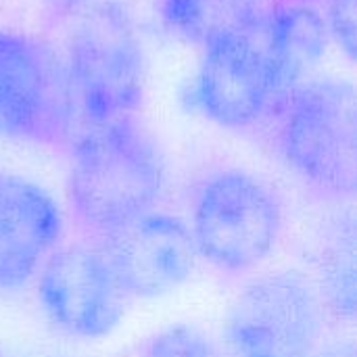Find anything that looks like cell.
I'll return each instance as SVG.
<instances>
[{
	"mask_svg": "<svg viewBox=\"0 0 357 357\" xmlns=\"http://www.w3.org/2000/svg\"><path fill=\"white\" fill-rule=\"evenodd\" d=\"M326 21L307 4L264 6L203 44L192 86L199 111L213 123L243 130L276 117L310 79L328 44Z\"/></svg>",
	"mask_w": 357,
	"mask_h": 357,
	"instance_id": "cell-1",
	"label": "cell"
},
{
	"mask_svg": "<svg viewBox=\"0 0 357 357\" xmlns=\"http://www.w3.org/2000/svg\"><path fill=\"white\" fill-rule=\"evenodd\" d=\"M163 184L161 149L136 117L73 134L67 201L86 238H109L151 213Z\"/></svg>",
	"mask_w": 357,
	"mask_h": 357,
	"instance_id": "cell-2",
	"label": "cell"
},
{
	"mask_svg": "<svg viewBox=\"0 0 357 357\" xmlns=\"http://www.w3.org/2000/svg\"><path fill=\"white\" fill-rule=\"evenodd\" d=\"M84 126L134 117L146 88V56L132 17L115 2L79 10L63 59Z\"/></svg>",
	"mask_w": 357,
	"mask_h": 357,
	"instance_id": "cell-3",
	"label": "cell"
},
{
	"mask_svg": "<svg viewBox=\"0 0 357 357\" xmlns=\"http://www.w3.org/2000/svg\"><path fill=\"white\" fill-rule=\"evenodd\" d=\"M276 119L278 153L297 178L324 195H354L357 100L347 79H305L287 98Z\"/></svg>",
	"mask_w": 357,
	"mask_h": 357,
	"instance_id": "cell-4",
	"label": "cell"
},
{
	"mask_svg": "<svg viewBox=\"0 0 357 357\" xmlns=\"http://www.w3.org/2000/svg\"><path fill=\"white\" fill-rule=\"evenodd\" d=\"M282 228V203L249 172L218 169L195 188L188 230L197 255L222 272L257 268L278 245Z\"/></svg>",
	"mask_w": 357,
	"mask_h": 357,
	"instance_id": "cell-5",
	"label": "cell"
},
{
	"mask_svg": "<svg viewBox=\"0 0 357 357\" xmlns=\"http://www.w3.org/2000/svg\"><path fill=\"white\" fill-rule=\"evenodd\" d=\"M324 303L295 272L247 282L224 320L228 357H314L324 341Z\"/></svg>",
	"mask_w": 357,
	"mask_h": 357,
	"instance_id": "cell-6",
	"label": "cell"
},
{
	"mask_svg": "<svg viewBox=\"0 0 357 357\" xmlns=\"http://www.w3.org/2000/svg\"><path fill=\"white\" fill-rule=\"evenodd\" d=\"M63 59L42 40L0 27V138L59 144L75 134Z\"/></svg>",
	"mask_w": 357,
	"mask_h": 357,
	"instance_id": "cell-7",
	"label": "cell"
},
{
	"mask_svg": "<svg viewBox=\"0 0 357 357\" xmlns=\"http://www.w3.org/2000/svg\"><path fill=\"white\" fill-rule=\"evenodd\" d=\"M38 297L48 320L75 339L111 335L132 301L98 238L56 247L42 264Z\"/></svg>",
	"mask_w": 357,
	"mask_h": 357,
	"instance_id": "cell-8",
	"label": "cell"
},
{
	"mask_svg": "<svg viewBox=\"0 0 357 357\" xmlns=\"http://www.w3.org/2000/svg\"><path fill=\"white\" fill-rule=\"evenodd\" d=\"M100 243L132 299H153L180 289L199 257L188 226L155 211Z\"/></svg>",
	"mask_w": 357,
	"mask_h": 357,
	"instance_id": "cell-9",
	"label": "cell"
},
{
	"mask_svg": "<svg viewBox=\"0 0 357 357\" xmlns=\"http://www.w3.org/2000/svg\"><path fill=\"white\" fill-rule=\"evenodd\" d=\"M63 218L40 184L0 174V291L23 289L56 249Z\"/></svg>",
	"mask_w": 357,
	"mask_h": 357,
	"instance_id": "cell-10",
	"label": "cell"
},
{
	"mask_svg": "<svg viewBox=\"0 0 357 357\" xmlns=\"http://www.w3.org/2000/svg\"><path fill=\"white\" fill-rule=\"evenodd\" d=\"M259 8H264L261 0H157L163 25L172 33L201 44Z\"/></svg>",
	"mask_w": 357,
	"mask_h": 357,
	"instance_id": "cell-11",
	"label": "cell"
},
{
	"mask_svg": "<svg viewBox=\"0 0 357 357\" xmlns=\"http://www.w3.org/2000/svg\"><path fill=\"white\" fill-rule=\"evenodd\" d=\"M142 357H228V354L195 326H169L144 345Z\"/></svg>",
	"mask_w": 357,
	"mask_h": 357,
	"instance_id": "cell-12",
	"label": "cell"
},
{
	"mask_svg": "<svg viewBox=\"0 0 357 357\" xmlns=\"http://www.w3.org/2000/svg\"><path fill=\"white\" fill-rule=\"evenodd\" d=\"M326 29L328 36L354 59L356 54V0H331Z\"/></svg>",
	"mask_w": 357,
	"mask_h": 357,
	"instance_id": "cell-13",
	"label": "cell"
},
{
	"mask_svg": "<svg viewBox=\"0 0 357 357\" xmlns=\"http://www.w3.org/2000/svg\"><path fill=\"white\" fill-rule=\"evenodd\" d=\"M314 357H356V347L351 341H335L326 347H320Z\"/></svg>",
	"mask_w": 357,
	"mask_h": 357,
	"instance_id": "cell-14",
	"label": "cell"
},
{
	"mask_svg": "<svg viewBox=\"0 0 357 357\" xmlns=\"http://www.w3.org/2000/svg\"><path fill=\"white\" fill-rule=\"evenodd\" d=\"M56 15H71L86 8L92 0H46Z\"/></svg>",
	"mask_w": 357,
	"mask_h": 357,
	"instance_id": "cell-15",
	"label": "cell"
},
{
	"mask_svg": "<svg viewBox=\"0 0 357 357\" xmlns=\"http://www.w3.org/2000/svg\"><path fill=\"white\" fill-rule=\"evenodd\" d=\"M289 2H297V4H307V6H312L314 2H320V0H289Z\"/></svg>",
	"mask_w": 357,
	"mask_h": 357,
	"instance_id": "cell-16",
	"label": "cell"
},
{
	"mask_svg": "<svg viewBox=\"0 0 357 357\" xmlns=\"http://www.w3.org/2000/svg\"><path fill=\"white\" fill-rule=\"evenodd\" d=\"M40 357H54V356H40Z\"/></svg>",
	"mask_w": 357,
	"mask_h": 357,
	"instance_id": "cell-17",
	"label": "cell"
}]
</instances>
